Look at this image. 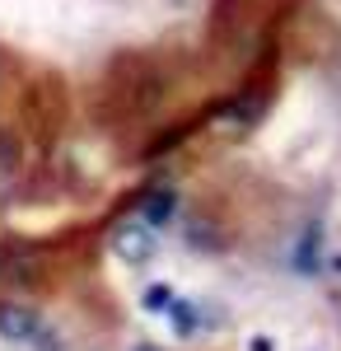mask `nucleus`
<instances>
[{
  "label": "nucleus",
  "instance_id": "f257e3e1",
  "mask_svg": "<svg viewBox=\"0 0 341 351\" xmlns=\"http://www.w3.org/2000/svg\"><path fill=\"white\" fill-rule=\"evenodd\" d=\"M0 80H5V61H0Z\"/></svg>",
  "mask_w": 341,
  "mask_h": 351
}]
</instances>
